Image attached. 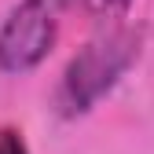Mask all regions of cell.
Masks as SVG:
<instances>
[{
  "label": "cell",
  "mask_w": 154,
  "mask_h": 154,
  "mask_svg": "<svg viewBox=\"0 0 154 154\" xmlns=\"http://www.w3.org/2000/svg\"><path fill=\"white\" fill-rule=\"evenodd\" d=\"M140 48H143V33L132 26H114L99 37H92L66 63L59 88H55V110L63 118H85L136 66Z\"/></svg>",
  "instance_id": "1"
},
{
  "label": "cell",
  "mask_w": 154,
  "mask_h": 154,
  "mask_svg": "<svg viewBox=\"0 0 154 154\" xmlns=\"http://www.w3.org/2000/svg\"><path fill=\"white\" fill-rule=\"evenodd\" d=\"M132 0H81V8L92 15V18H118L128 11Z\"/></svg>",
  "instance_id": "3"
},
{
  "label": "cell",
  "mask_w": 154,
  "mask_h": 154,
  "mask_svg": "<svg viewBox=\"0 0 154 154\" xmlns=\"http://www.w3.org/2000/svg\"><path fill=\"white\" fill-rule=\"evenodd\" d=\"M0 154H29L22 128H15V125H0Z\"/></svg>",
  "instance_id": "4"
},
{
  "label": "cell",
  "mask_w": 154,
  "mask_h": 154,
  "mask_svg": "<svg viewBox=\"0 0 154 154\" xmlns=\"http://www.w3.org/2000/svg\"><path fill=\"white\" fill-rule=\"evenodd\" d=\"M59 41V0H18L0 22V73L37 70Z\"/></svg>",
  "instance_id": "2"
}]
</instances>
